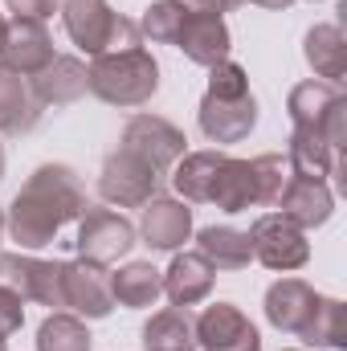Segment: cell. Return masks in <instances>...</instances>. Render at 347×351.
<instances>
[{
  "label": "cell",
  "mask_w": 347,
  "mask_h": 351,
  "mask_svg": "<svg viewBox=\"0 0 347 351\" xmlns=\"http://www.w3.org/2000/svg\"><path fill=\"white\" fill-rule=\"evenodd\" d=\"M298 339H307L311 348L339 351L347 343V311H344V302H339V298H319V306H315V315H311V323L302 327Z\"/></svg>",
  "instance_id": "cell-28"
},
{
  "label": "cell",
  "mask_w": 347,
  "mask_h": 351,
  "mask_svg": "<svg viewBox=\"0 0 347 351\" xmlns=\"http://www.w3.org/2000/svg\"><path fill=\"white\" fill-rule=\"evenodd\" d=\"M213 282H217V269L200 254H176L164 274V294L172 298V306H196L213 294Z\"/></svg>",
  "instance_id": "cell-18"
},
{
  "label": "cell",
  "mask_w": 347,
  "mask_h": 351,
  "mask_svg": "<svg viewBox=\"0 0 347 351\" xmlns=\"http://www.w3.org/2000/svg\"><path fill=\"white\" fill-rule=\"evenodd\" d=\"M176 4H184L188 12H213V16H221V12H229V8H237L246 0H176Z\"/></svg>",
  "instance_id": "cell-35"
},
{
  "label": "cell",
  "mask_w": 347,
  "mask_h": 351,
  "mask_svg": "<svg viewBox=\"0 0 347 351\" xmlns=\"http://www.w3.org/2000/svg\"><path fill=\"white\" fill-rule=\"evenodd\" d=\"M90 331L78 315H66V311H53L41 331H37V351H90Z\"/></svg>",
  "instance_id": "cell-29"
},
{
  "label": "cell",
  "mask_w": 347,
  "mask_h": 351,
  "mask_svg": "<svg viewBox=\"0 0 347 351\" xmlns=\"http://www.w3.org/2000/svg\"><path fill=\"white\" fill-rule=\"evenodd\" d=\"M139 233H143V245H152V250H180L192 233V208L184 200L152 196L143 204Z\"/></svg>",
  "instance_id": "cell-16"
},
{
  "label": "cell",
  "mask_w": 347,
  "mask_h": 351,
  "mask_svg": "<svg viewBox=\"0 0 347 351\" xmlns=\"http://www.w3.org/2000/svg\"><path fill=\"white\" fill-rule=\"evenodd\" d=\"M278 208L282 217H290L298 229H315V225H327L331 213H335V196L323 180H307V176H290V184L282 188L278 196Z\"/></svg>",
  "instance_id": "cell-17"
},
{
  "label": "cell",
  "mask_w": 347,
  "mask_h": 351,
  "mask_svg": "<svg viewBox=\"0 0 347 351\" xmlns=\"http://www.w3.org/2000/svg\"><path fill=\"white\" fill-rule=\"evenodd\" d=\"M86 208H90L86 188L78 184L74 168L45 164L16 192V200L8 208V233L21 250H41L62 233V225L78 221Z\"/></svg>",
  "instance_id": "cell-1"
},
{
  "label": "cell",
  "mask_w": 347,
  "mask_h": 351,
  "mask_svg": "<svg viewBox=\"0 0 347 351\" xmlns=\"http://www.w3.org/2000/svg\"><path fill=\"white\" fill-rule=\"evenodd\" d=\"M196 119H200L204 139H213V143H241L254 131V123H258V102H254V94H241V98H213V94H204Z\"/></svg>",
  "instance_id": "cell-12"
},
{
  "label": "cell",
  "mask_w": 347,
  "mask_h": 351,
  "mask_svg": "<svg viewBox=\"0 0 347 351\" xmlns=\"http://www.w3.org/2000/svg\"><path fill=\"white\" fill-rule=\"evenodd\" d=\"M156 184H160V172L139 160L135 152L119 147L115 156H106L102 164V176H98V196L106 204H119V208H143L152 196H156Z\"/></svg>",
  "instance_id": "cell-6"
},
{
  "label": "cell",
  "mask_w": 347,
  "mask_h": 351,
  "mask_svg": "<svg viewBox=\"0 0 347 351\" xmlns=\"http://www.w3.org/2000/svg\"><path fill=\"white\" fill-rule=\"evenodd\" d=\"M0 351H4V343H0Z\"/></svg>",
  "instance_id": "cell-40"
},
{
  "label": "cell",
  "mask_w": 347,
  "mask_h": 351,
  "mask_svg": "<svg viewBox=\"0 0 347 351\" xmlns=\"http://www.w3.org/2000/svg\"><path fill=\"white\" fill-rule=\"evenodd\" d=\"M12 21H45L58 12V0H4Z\"/></svg>",
  "instance_id": "cell-34"
},
{
  "label": "cell",
  "mask_w": 347,
  "mask_h": 351,
  "mask_svg": "<svg viewBox=\"0 0 347 351\" xmlns=\"http://www.w3.org/2000/svg\"><path fill=\"white\" fill-rule=\"evenodd\" d=\"M21 323H25V302H21L12 290L0 286V343H4L8 335H16Z\"/></svg>",
  "instance_id": "cell-33"
},
{
  "label": "cell",
  "mask_w": 347,
  "mask_h": 351,
  "mask_svg": "<svg viewBox=\"0 0 347 351\" xmlns=\"http://www.w3.org/2000/svg\"><path fill=\"white\" fill-rule=\"evenodd\" d=\"M250 250L265 269H302L307 258H311V245H307V229H298L290 217L282 213H265L254 221L250 229Z\"/></svg>",
  "instance_id": "cell-5"
},
{
  "label": "cell",
  "mask_w": 347,
  "mask_h": 351,
  "mask_svg": "<svg viewBox=\"0 0 347 351\" xmlns=\"http://www.w3.org/2000/svg\"><path fill=\"white\" fill-rule=\"evenodd\" d=\"M49 62H53V41L45 33V21H8L0 66L12 70V74H21V78H33Z\"/></svg>",
  "instance_id": "cell-11"
},
{
  "label": "cell",
  "mask_w": 347,
  "mask_h": 351,
  "mask_svg": "<svg viewBox=\"0 0 347 351\" xmlns=\"http://www.w3.org/2000/svg\"><path fill=\"white\" fill-rule=\"evenodd\" d=\"M0 233H4V213H0Z\"/></svg>",
  "instance_id": "cell-39"
},
{
  "label": "cell",
  "mask_w": 347,
  "mask_h": 351,
  "mask_svg": "<svg viewBox=\"0 0 347 351\" xmlns=\"http://www.w3.org/2000/svg\"><path fill=\"white\" fill-rule=\"evenodd\" d=\"M143 351H196V323L184 306L160 311L143 327Z\"/></svg>",
  "instance_id": "cell-25"
},
{
  "label": "cell",
  "mask_w": 347,
  "mask_h": 351,
  "mask_svg": "<svg viewBox=\"0 0 347 351\" xmlns=\"http://www.w3.org/2000/svg\"><path fill=\"white\" fill-rule=\"evenodd\" d=\"M62 290H66V311L74 315H86V319H106L110 306H115V294H110V274L106 265L98 262H66L62 274Z\"/></svg>",
  "instance_id": "cell-10"
},
{
  "label": "cell",
  "mask_w": 347,
  "mask_h": 351,
  "mask_svg": "<svg viewBox=\"0 0 347 351\" xmlns=\"http://www.w3.org/2000/svg\"><path fill=\"white\" fill-rule=\"evenodd\" d=\"M176 49H184L188 62L213 70L217 62H229L233 37H229V29H225L221 16H213V12H184L180 37H176Z\"/></svg>",
  "instance_id": "cell-13"
},
{
  "label": "cell",
  "mask_w": 347,
  "mask_h": 351,
  "mask_svg": "<svg viewBox=\"0 0 347 351\" xmlns=\"http://www.w3.org/2000/svg\"><path fill=\"white\" fill-rule=\"evenodd\" d=\"M62 274H66V262H41L29 254H0V286L12 290L21 302H41V306L66 311Z\"/></svg>",
  "instance_id": "cell-4"
},
{
  "label": "cell",
  "mask_w": 347,
  "mask_h": 351,
  "mask_svg": "<svg viewBox=\"0 0 347 351\" xmlns=\"http://www.w3.org/2000/svg\"><path fill=\"white\" fill-rule=\"evenodd\" d=\"M184 143H188L184 131L172 127L168 119H160V114H135V119L123 127V147L135 152L139 160H147L160 176L184 156Z\"/></svg>",
  "instance_id": "cell-8"
},
{
  "label": "cell",
  "mask_w": 347,
  "mask_h": 351,
  "mask_svg": "<svg viewBox=\"0 0 347 351\" xmlns=\"http://www.w3.org/2000/svg\"><path fill=\"white\" fill-rule=\"evenodd\" d=\"M78 254L86 262H98V265H110L119 262L123 254H131L135 245V225L110 208H86L78 217Z\"/></svg>",
  "instance_id": "cell-7"
},
{
  "label": "cell",
  "mask_w": 347,
  "mask_h": 351,
  "mask_svg": "<svg viewBox=\"0 0 347 351\" xmlns=\"http://www.w3.org/2000/svg\"><path fill=\"white\" fill-rule=\"evenodd\" d=\"M250 168H254V196H258V204H278V196H282V188L290 184V160L286 156H278V152H270V156H258V160H250Z\"/></svg>",
  "instance_id": "cell-30"
},
{
  "label": "cell",
  "mask_w": 347,
  "mask_h": 351,
  "mask_svg": "<svg viewBox=\"0 0 347 351\" xmlns=\"http://www.w3.org/2000/svg\"><path fill=\"white\" fill-rule=\"evenodd\" d=\"M254 4H261V8H290L294 0H254Z\"/></svg>",
  "instance_id": "cell-36"
},
{
  "label": "cell",
  "mask_w": 347,
  "mask_h": 351,
  "mask_svg": "<svg viewBox=\"0 0 347 351\" xmlns=\"http://www.w3.org/2000/svg\"><path fill=\"white\" fill-rule=\"evenodd\" d=\"M208 204H217V208H225V213H246L250 204H258L250 160H233V156H225V164H221V172H217V184H213Z\"/></svg>",
  "instance_id": "cell-26"
},
{
  "label": "cell",
  "mask_w": 347,
  "mask_h": 351,
  "mask_svg": "<svg viewBox=\"0 0 347 351\" xmlns=\"http://www.w3.org/2000/svg\"><path fill=\"white\" fill-rule=\"evenodd\" d=\"M184 4H176V0H156L147 12H143V21H139V33H147L152 41H160V45H176V37H180V25H184Z\"/></svg>",
  "instance_id": "cell-31"
},
{
  "label": "cell",
  "mask_w": 347,
  "mask_h": 351,
  "mask_svg": "<svg viewBox=\"0 0 347 351\" xmlns=\"http://www.w3.org/2000/svg\"><path fill=\"white\" fill-rule=\"evenodd\" d=\"M0 180H4V147H0Z\"/></svg>",
  "instance_id": "cell-38"
},
{
  "label": "cell",
  "mask_w": 347,
  "mask_h": 351,
  "mask_svg": "<svg viewBox=\"0 0 347 351\" xmlns=\"http://www.w3.org/2000/svg\"><path fill=\"white\" fill-rule=\"evenodd\" d=\"M319 298L323 294H315L302 278H282V282H274L265 290V319L286 335H302V327L311 323Z\"/></svg>",
  "instance_id": "cell-14"
},
{
  "label": "cell",
  "mask_w": 347,
  "mask_h": 351,
  "mask_svg": "<svg viewBox=\"0 0 347 351\" xmlns=\"http://www.w3.org/2000/svg\"><path fill=\"white\" fill-rule=\"evenodd\" d=\"M307 62L319 78H327L331 86H339V78L347 74V41L339 25H315L307 33Z\"/></svg>",
  "instance_id": "cell-23"
},
{
  "label": "cell",
  "mask_w": 347,
  "mask_h": 351,
  "mask_svg": "<svg viewBox=\"0 0 347 351\" xmlns=\"http://www.w3.org/2000/svg\"><path fill=\"white\" fill-rule=\"evenodd\" d=\"M62 21H66L70 41L78 49H86L90 58L139 45V25L127 21L123 12H115L110 0H66L62 4Z\"/></svg>",
  "instance_id": "cell-3"
},
{
  "label": "cell",
  "mask_w": 347,
  "mask_h": 351,
  "mask_svg": "<svg viewBox=\"0 0 347 351\" xmlns=\"http://www.w3.org/2000/svg\"><path fill=\"white\" fill-rule=\"evenodd\" d=\"M192 323H196V348L204 351H261L258 327L233 302H213Z\"/></svg>",
  "instance_id": "cell-9"
},
{
  "label": "cell",
  "mask_w": 347,
  "mask_h": 351,
  "mask_svg": "<svg viewBox=\"0 0 347 351\" xmlns=\"http://www.w3.org/2000/svg\"><path fill=\"white\" fill-rule=\"evenodd\" d=\"M286 160H290L294 176H307V180H327V176H335L339 152H335V147H331L319 131H302V127H294Z\"/></svg>",
  "instance_id": "cell-24"
},
{
  "label": "cell",
  "mask_w": 347,
  "mask_h": 351,
  "mask_svg": "<svg viewBox=\"0 0 347 351\" xmlns=\"http://www.w3.org/2000/svg\"><path fill=\"white\" fill-rule=\"evenodd\" d=\"M41 119V102L25 86L21 74L0 66V135H25Z\"/></svg>",
  "instance_id": "cell-19"
},
{
  "label": "cell",
  "mask_w": 347,
  "mask_h": 351,
  "mask_svg": "<svg viewBox=\"0 0 347 351\" xmlns=\"http://www.w3.org/2000/svg\"><path fill=\"white\" fill-rule=\"evenodd\" d=\"M86 74H90V94H98L102 102L123 106V110H135V106L152 102V94L160 90V66L143 45L98 53L86 66Z\"/></svg>",
  "instance_id": "cell-2"
},
{
  "label": "cell",
  "mask_w": 347,
  "mask_h": 351,
  "mask_svg": "<svg viewBox=\"0 0 347 351\" xmlns=\"http://www.w3.org/2000/svg\"><path fill=\"white\" fill-rule=\"evenodd\" d=\"M344 98V90L331 86V82H298V86L290 90V98H286V110H290V119H294V127H302V131H319V123H323V114L335 106Z\"/></svg>",
  "instance_id": "cell-27"
},
{
  "label": "cell",
  "mask_w": 347,
  "mask_h": 351,
  "mask_svg": "<svg viewBox=\"0 0 347 351\" xmlns=\"http://www.w3.org/2000/svg\"><path fill=\"white\" fill-rule=\"evenodd\" d=\"M4 33H8V21H4V12H0V49H4Z\"/></svg>",
  "instance_id": "cell-37"
},
{
  "label": "cell",
  "mask_w": 347,
  "mask_h": 351,
  "mask_svg": "<svg viewBox=\"0 0 347 351\" xmlns=\"http://www.w3.org/2000/svg\"><path fill=\"white\" fill-rule=\"evenodd\" d=\"M221 164H225V156H221V152H192V156L176 160V172H172L176 192H180L188 204H208Z\"/></svg>",
  "instance_id": "cell-22"
},
{
  "label": "cell",
  "mask_w": 347,
  "mask_h": 351,
  "mask_svg": "<svg viewBox=\"0 0 347 351\" xmlns=\"http://www.w3.org/2000/svg\"><path fill=\"white\" fill-rule=\"evenodd\" d=\"M110 294H115L119 306L143 311V306H152L164 294V274L152 262H131V265H123L119 274H110Z\"/></svg>",
  "instance_id": "cell-21"
},
{
  "label": "cell",
  "mask_w": 347,
  "mask_h": 351,
  "mask_svg": "<svg viewBox=\"0 0 347 351\" xmlns=\"http://www.w3.org/2000/svg\"><path fill=\"white\" fill-rule=\"evenodd\" d=\"M204 94H213V98H241V94H250V78H246V70L237 62H217L208 70V90Z\"/></svg>",
  "instance_id": "cell-32"
},
{
  "label": "cell",
  "mask_w": 347,
  "mask_h": 351,
  "mask_svg": "<svg viewBox=\"0 0 347 351\" xmlns=\"http://www.w3.org/2000/svg\"><path fill=\"white\" fill-rule=\"evenodd\" d=\"M196 245H200L196 254L213 265V269H229L233 274V269H246V265L254 262L250 233H241L233 225H208V229H200Z\"/></svg>",
  "instance_id": "cell-20"
},
{
  "label": "cell",
  "mask_w": 347,
  "mask_h": 351,
  "mask_svg": "<svg viewBox=\"0 0 347 351\" xmlns=\"http://www.w3.org/2000/svg\"><path fill=\"white\" fill-rule=\"evenodd\" d=\"M29 90L41 106H70L78 102L90 90V74L82 66V58H70V53H53V62L29 78Z\"/></svg>",
  "instance_id": "cell-15"
}]
</instances>
